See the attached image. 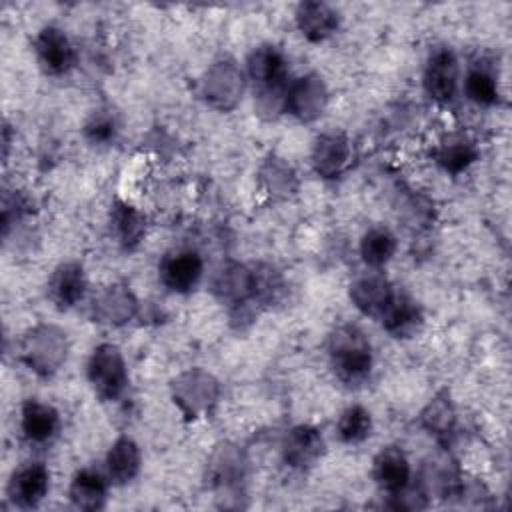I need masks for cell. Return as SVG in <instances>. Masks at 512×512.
Returning <instances> with one entry per match:
<instances>
[{"label":"cell","instance_id":"cell-3","mask_svg":"<svg viewBox=\"0 0 512 512\" xmlns=\"http://www.w3.org/2000/svg\"><path fill=\"white\" fill-rule=\"evenodd\" d=\"M66 334L52 324H38L30 328L20 342L22 362L40 376L54 374L66 360Z\"/></svg>","mask_w":512,"mask_h":512},{"label":"cell","instance_id":"cell-21","mask_svg":"<svg viewBox=\"0 0 512 512\" xmlns=\"http://www.w3.org/2000/svg\"><path fill=\"white\" fill-rule=\"evenodd\" d=\"M84 290H86V278H84V270L80 264L76 262H64L60 264L50 280H48V294H50V300L66 310V308H72L74 304H78L84 296Z\"/></svg>","mask_w":512,"mask_h":512},{"label":"cell","instance_id":"cell-12","mask_svg":"<svg viewBox=\"0 0 512 512\" xmlns=\"http://www.w3.org/2000/svg\"><path fill=\"white\" fill-rule=\"evenodd\" d=\"M382 326L394 338H408L412 336L422 324V310L414 298L406 292L392 290L384 310L378 316Z\"/></svg>","mask_w":512,"mask_h":512},{"label":"cell","instance_id":"cell-27","mask_svg":"<svg viewBox=\"0 0 512 512\" xmlns=\"http://www.w3.org/2000/svg\"><path fill=\"white\" fill-rule=\"evenodd\" d=\"M260 182L274 198H288L296 190L294 170L282 158L270 156L260 168Z\"/></svg>","mask_w":512,"mask_h":512},{"label":"cell","instance_id":"cell-19","mask_svg":"<svg viewBox=\"0 0 512 512\" xmlns=\"http://www.w3.org/2000/svg\"><path fill=\"white\" fill-rule=\"evenodd\" d=\"M296 24L304 38H308L310 42H322L338 30L340 16L330 4L310 0V2L298 4Z\"/></svg>","mask_w":512,"mask_h":512},{"label":"cell","instance_id":"cell-2","mask_svg":"<svg viewBox=\"0 0 512 512\" xmlns=\"http://www.w3.org/2000/svg\"><path fill=\"white\" fill-rule=\"evenodd\" d=\"M328 354L336 376L346 384H362L372 370V348L366 334L352 324L338 326L328 338Z\"/></svg>","mask_w":512,"mask_h":512},{"label":"cell","instance_id":"cell-28","mask_svg":"<svg viewBox=\"0 0 512 512\" xmlns=\"http://www.w3.org/2000/svg\"><path fill=\"white\" fill-rule=\"evenodd\" d=\"M422 424L426 430H430V434L442 438L448 436L454 430V422H456V412L454 406L448 398L446 392H440L438 396H434L428 406L422 410L420 416Z\"/></svg>","mask_w":512,"mask_h":512},{"label":"cell","instance_id":"cell-15","mask_svg":"<svg viewBox=\"0 0 512 512\" xmlns=\"http://www.w3.org/2000/svg\"><path fill=\"white\" fill-rule=\"evenodd\" d=\"M324 452V438L314 426H296L292 428L282 444V458L290 468L306 470L310 468Z\"/></svg>","mask_w":512,"mask_h":512},{"label":"cell","instance_id":"cell-13","mask_svg":"<svg viewBox=\"0 0 512 512\" xmlns=\"http://www.w3.org/2000/svg\"><path fill=\"white\" fill-rule=\"evenodd\" d=\"M350 162V142L342 132H324L312 148L314 172L322 178H336Z\"/></svg>","mask_w":512,"mask_h":512},{"label":"cell","instance_id":"cell-10","mask_svg":"<svg viewBox=\"0 0 512 512\" xmlns=\"http://www.w3.org/2000/svg\"><path fill=\"white\" fill-rule=\"evenodd\" d=\"M458 86V60L450 48H438L430 54L424 70V88L436 102H450Z\"/></svg>","mask_w":512,"mask_h":512},{"label":"cell","instance_id":"cell-22","mask_svg":"<svg viewBox=\"0 0 512 512\" xmlns=\"http://www.w3.org/2000/svg\"><path fill=\"white\" fill-rule=\"evenodd\" d=\"M140 460L138 444L128 436H120L106 454L108 480L114 484L132 482L140 470Z\"/></svg>","mask_w":512,"mask_h":512},{"label":"cell","instance_id":"cell-24","mask_svg":"<svg viewBox=\"0 0 512 512\" xmlns=\"http://www.w3.org/2000/svg\"><path fill=\"white\" fill-rule=\"evenodd\" d=\"M110 224H112V232L116 234L118 242L124 248L138 246V242L146 232L144 216L126 202H114L110 212Z\"/></svg>","mask_w":512,"mask_h":512},{"label":"cell","instance_id":"cell-5","mask_svg":"<svg viewBox=\"0 0 512 512\" xmlns=\"http://www.w3.org/2000/svg\"><path fill=\"white\" fill-rule=\"evenodd\" d=\"M88 380L104 400H116L126 390V362L114 344H100L92 350L88 360Z\"/></svg>","mask_w":512,"mask_h":512},{"label":"cell","instance_id":"cell-14","mask_svg":"<svg viewBox=\"0 0 512 512\" xmlns=\"http://www.w3.org/2000/svg\"><path fill=\"white\" fill-rule=\"evenodd\" d=\"M212 292L230 304H246L254 296V270L238 262H226L212 274Z\"/></svg>","mask_w":512,"mask_h":512},{"label":"cell","instance_id":"cell-4","mask_svg":"<svg viewBox=\"0 0 512 512\" xmlns=\"http://www.w3.org/2000/svg\"><path fill=\"white\" fill-rule=\"evenodd\" d=\"M218 394L216 378L200 368H190L172 382V398L188 418L210 414L218 402Z\"/></svg>","mask_w":512,"mask_h":512},{"label":"cell","instance_id":"cell-16","mask_svg":"<svg viewBox=\"0 0 512 512\" xmlns=\"http://www.w3.org/2000/svg\"><path fill=\"white\" fill-rule=\"evenodd\" d=\"M372 476L376 484L390 496L400 494L410 486V476H412L410 462L400 448L396 446L382 448L374 458Z\"/></svg>","mask_w":512,"mask_h":512},{"label":"cell","instance_id":"cell-26","mask_svg":"<svg viewBox=\"0 0 512 512\" xmlns=\"http://www.w3.org/2000/svg\"><path fill=\"white\" fill-rule=\"evenodd\" d=\"M396 252V236L384 228H370L360 240V256L368 268L384 266Z\"/></svg>","mask_w":512,"mask_h":512},{"label":"cell","instance_id":"cell-33","mask_svg":"<svg viewBox=\"0 0 512 512\" xmlns=\"http://www.w3.org/2000/svg\"><path fill=\"white\" fill-rule=\"evenodd\" d=\"M284 284L278 276L276 270H272L270 266L258 268L254 270V296H258L264 302H274L278 298V294L282 292Z\"/></svg>","mask_w":512,"mask_h":512},{"label":"cell","instance_id":"cell-30","mask_svg":"<svg viewBox=\"0 0 512 512\" xmlns=\"http://www.w3.org/2000/svg\"><path fill=\"white\" fill-rule=\"evenodd\" d=\"M242 456L234 446H220L212 456L208 474L216 486H232L242 476Z\"/></svg>","mask_w":512,"mask_h":512},{"label":"cell","instance_id":"cell-9","mask_svg":"<svg viewBox=\"0 0 512 512\" xmlns=\"http://www.w3.org/2000/svg\"><path fill=\"white\" fill-rule=\"evenodd\" d=\"M34 52L42 70L50 76L66 74L76 62V54L68 36L56 26H46L38 32L34 38Z\"/></svg>","mask_w":512,"mask_h":512},{"label":"cell","instance_id":"cell-32","mask_svg":"<svg viewBox=\"0 0 512 512\" xmlns=\"http://www.w3.org/2000/svg\"><path fill=\"white\" fill-rule=\"evenodd\" d=\"M84 138L90 144H110L116 138L118 132V120L116 114L110 108H98L90 114V118L84 124Z\"/></svg>","mask_w":512,"mask_h":512},{"label":"cell","instance_id":"cell-8","mask_svg":"<svg viewBox=\"0 0 512 512\" xmlns=\"http://www.w3.org/2000/svg\"><path fill=\"white\" fill-rule=\"evenodd\" d=\"M50 488V472L42 462H26L8 480L6 494L18 508L38 506Z\"/></svg>","mask_w":512,"mask_h":512},{"label":"cell","instance_id":"cell-6","mask_svg":"<svg viewBox=\"0 0 512 512\" xmlns=\"http://www.w3.org/2000/svg\"><path fill=\"white\" fill-rule=\"evenodd\" d=\"M244 92V72L230 58L216 60L204 74L202 96L216 110H232Z\"/></svg>","mask_w":512,"mask_h":512},{"label":"cell","instance_id":"cell-23","mask_svg":"<svg viewBox=\"0 0 512 512\" xmlns=\"http://www.w3.org/2000/svg\"><path fill=\"white\" fill-rule=\"evenodd\" d=\"M108 480L94 468H82L70 482V502L80 510H98L104 506Z\"/></svg>","mask_w":512,"mask_h":512},{"label":"cell","instance_id":"cell-17","mask_svg":"<svg viewBox=\"0 0 512 512\" xmlns=\"http://www.w3.org/2000/svg\"><path fill=\"white\" fill-rule=\"evenodd\" d=\"M392 290L394 288L388 284L384 274H380L378 268H370V270L358 274L352 280V284H350V300L364 314L380 316V312L384 310Z\"/></svg>","mask_w":512,"mask_h":512},{"label":"cell","instance_id":"cell-18","mask_svg":"<svg viewBox=\"0 0 512 512\" xmlns=\"http://www.w3.org/2000/svg\"><path fill=\"white\" fill-rule=\"evenodd\" d=\"M138 302L124 284H112L94 300V320L108 326H122L134 318Z\"/></svg>","mask_w":512,"mask_h":512},{"label":"cell","instance_id":"cell-25","mask_svg":"<svg viewBox=\"0 0 512 512\" xmlns=\"http://www.w3.org/2000/svg\"><path fill=\"white\" fill-rule=\"evenodd\" d=\"M434 158L448 174H460L478 158V150L474 142L464 136H448V140L436 148Z\"/></svg>","mask_w":512,"mask_h":512},{"label":"cell","instance_id":"cell-29","mask_svg":"<svg viewBox=\"0 0 512 512\" xmlns=\"http://www.w3.org/2000/svg\"><path fill=\"white\" fill-rule=\"evenodd\" d=\"M372 432V416L364 406H348L338 422H336V434L346 444H360L364 442Z\"/></svg>","mask_w":512,"mask_h":512},{"label":"cell","instance_id":"cell-31","mask_svg":"<svg viewBox=\"0 0 512 512\" xmlns=\"http://www.w3.org/2000/svg\"><path fill=\"white\" fill-rule=\"evenodd\" d=\"M464 92L468 100L478 106H492L498 100V86L494 76L484 68H472L464 80Z\"/></svg>","mask_w":512,"mask_h":512},{"label":"cell","instance_id":"cell-20","mask_svg":"<svg viewBox=\"0 0 512 512\" xmlns=\"http://www.w3.org/2000/svg\"><path fill=\"white\" fill-rule=\"evenodd\" d=\"M20 428L28 442L46 444L56 436L60 428V416L54 406L32 398L22 404Z\"/></svg>","mask_w":512,"mask_h":512},{"label":"cell","instance_id":"cell-7","mask_svg":"<svg viewBox=\"0 0 512 512\" xmlns=\"http://www.w3.org/2000/svg\"><path fill=\"white\" fill-rule=\"evenodd\" d=\"M326 104H328L326 84L318 74L310 72L296 78L288 86L284 110L290 112L300 122H314L316 118L322 116Z\"/></svg>","mask_w":512,"mask_h":512},{"label":"cell","instance_id":"cell-11","mask_svg":"<svg viewBox=\"0 0 512 512\" xmlns=\"http://www.w3.org/2000/svg\"><path fill=\"white\" fill-rule=\"evenodd\" d=\"M204 262L202 256L194 250H180L168 254L160 264V280L162 284L178 294H186L194 290L202 278Z\"/></svg>","mask_w":512,"mask_h":512},{"label":"cell","instance_id":"cell-1","mask_svg":"<svg viewBox=\"0 0 512 512\" xmlns=\"http://www.w3.org/2000/svg\"><path fill=\"white\" fill-rule=\"evenodd\" d=\"M248 76L256 92V108L272 118L284 112L288 92V66L284 54L270 44L258 46L248 56Z\"/></svg>","mask_w":512,"mask_h":512}]
</instances>
